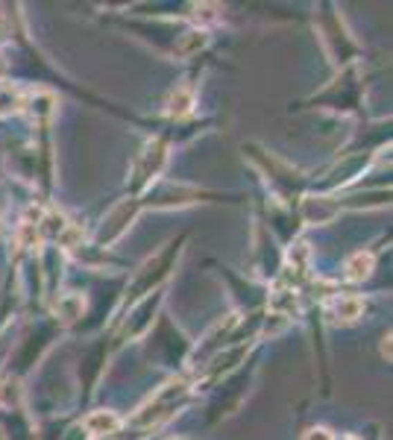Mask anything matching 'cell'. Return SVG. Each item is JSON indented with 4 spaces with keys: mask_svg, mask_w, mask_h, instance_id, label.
Returning a JSON list of instances; mask_svg holds the SVG:
<instances>
[{
    "mask_svg": "<svg viewBox=\"0 0 393 440\" xmlns=\"http://www.w3.org/2000/svg\"><path fill=\"white\" fill-rule=\"evenodd\" d=\"M370 267H373V255L358 253V255H355V259L347 264L349 279H364V276H370Z\"/></svg>",
    "mask_w": 393,
    "mask_h": 440,
    "instance_id": "cell-3",
    "label": "cell"
},
{
    "mask_svg": "<svg viewBox=\"0 0 393 440\" xmlns=\"http://www.w3.org/2000/svg\"><path fill=\"white\" fill-rule=\"evenodd\" d=\"M338 440H352V437H338Z\"/></svg>",
    "mask_w": 393,
    "mask_h": 440,
    "instance_id": "cell-5",
    "label": "cell"
},
{
    "mask_svg": "<svg viewBox=\"0 0 393 440\" xmlns=\"http://www.w3.org/2000/svg\"><path fill=\"white\" fill-rule=\"evenodd\" d=\"M85 429L91 434H112L118 429V417L112 411H94L89 420H85Z\"/></svg>",
    "mask_w": 393,
    "mask_h": 440,
    "instance_id": "cell-1",
    "label": "cell"
},
{
    "mask_svg": "<svg viewBox=\"0 0 393 440\" xmlns=\"http://www.w3.org/2000/svg\"><path fill=\"white\" fill-rule=\"evenodd\" d=\"M305 440H331V437L323 429H314V432H309V437H305Z\"/></svg>",
    "mask_w": 393,
    "mask_h": 440,
    "instance_id": "cell-4",
    "label": "cell"
},
{
    "mask_svg": "<svg viewBox=\"0 0 393 440\" xmlns=\"http://www.w3.org/2000/svg\"><path fill=\"white\" fill-rule=\"evenodd\" d=\"M335 314H338V320H355L361 314V302L355 297H340L335 302Z\"/></svg>",
    "mask_w": 393,
    "mask_h": 440,
    "instance_id": "cell-2",
    "label": "cell"
}]
</instances>
